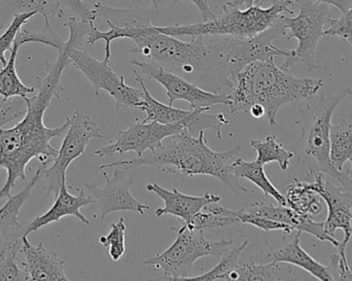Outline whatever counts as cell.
<instances>
[{
  "mask_svg": "<svg viewBox=\"0 0 352 281\" xmlns=\"http://www.w3.org/2000/svg\"><path fill=\"white\" fill-rule=\"evenodd\" d=\"M98 14L106 21L109 30L100 32L92 22L87 44L104 40V60L107 62H110L112 57L113 40L129 38L135 44L129 54L142 55L206 91L220 93L226 88L232 89V82L226 73L215 36L209 40L197 36L190 42H183L176 36L158 32L149 19L141 17L133 9H113L100 3Z\"/></svg>",
  "mask_w": 352,
  "mask_h": 281,
  "instance_id": "6da1fadb",
  "label": "cell"
},
{
  "mask_svg": "<svg viewBox=\"0 0 352 281\" xmlns=\"http://www.w3.org/2000/svg\"><path fill=\"white\" fill-rule=\"evenodd\" d=\"M47 75L36 77V95L25 98L26 112L23 119L10 129H0V167L7 170L5 186L0 188V199L9 197L18 180H26L25 170L32 160L38 159L47 167L56 158L58 149L51 140L65 136L69 118L56 128L45 126V112L53 98L60 97L63 91L61 77L63 69L54 63L46 64Z\"/></svg>",
  "mask_w": 352,
  "mask_h": 281,
  "instance_id": "7a4b0ae2",
  "label": "cell"
},
{
  "mask_svg": "<svg viewBox=\"0 0 352 281\" xmlns=\"http://www.w3.org/2000/svg\"><path fill=\"white\" fill-rule=\"evenodd\" d=\"M170 138L168 145L149 151L146 156L104 164L100 166V169L121 167L129 171L142 166H151L166 173L213 176L221 180L226 192L230 191L241 201L243 193H254L241 184L240 178L232 169V163L240 155L242 145L226 151H213L208 145L205 131H201L195 137L186 130Z\"/></svg>",
  "mask_w": 352,
  "mask_h": 281,
  "instance_id": "3957f363",
  "label": "cell"
},
{
  "mask_svg": "<svg viewBox=\"0 0 352 281\" xmlns=\"http://www.w3.org/2000/svg\"><path fill=\"white\" fill-rule=\"evenodd\" d=\"M230 108L232 114L248 112L253 104L265 108L272 127L277 125L278 112L286 104L311 100L322 88V80L300 79L276 65L274 58L246 65L232 79Z\"/></svg>",
  "mask_w": 352,
  "mask_h": 281,
  "instance_id": "277c9868",
  "label": "cell"
},
{
  "mask_svg": "<svg viewBox=\"0 0 352 281\" xmlns=\"http://www.w3.org/2000/svg\"><path fill=\"white\" fill-rule=\"evenodd\" d=\"M352 95L350 88H344L333 96H321L314 106L300 108V116L294 122L300 128L296 139V151L298 163L304 164L310 173L322 172L337 180L341 186L351 190V170L336 169L329 161V127L333 112L340 103Z\"/></svg>",
  "mask_w": 352,
  "mask_h": 281,
  "instance_id": "5b68a950",
  "label": "cell"
},
{
  "mask_svg": "<svg viewBox=\"0 0 352 281\" xmlns=\"http://www.w3.org/2000/svg\"><path fill=\"white\" fill-rule=\"evenodd\" d=\"M296 0H272L271 7L263 9L261 1L242 11L230 1L222 8L221 13L211 21L192 25H172L157 27L158 32L166 36H230L250 38L269 28L283 13L292 15L289 9Z\"/></svg>",
  "mask_w": 352,
  "mask_h": 281,
  "instance_id": "8992f818",
  "label": "cell"
},
{
  "mask_svg": "<svg viewBox=\"0 0 352 281\" xmlns=\"http://www.w3.org/2000/svg\"><path fill=\"white\" fill-rule=\"evenodd\" d=\"M92 22L78 21L75 17H72L63 24V27L69 32L67 42L69 44L71 64L85 75L96 89V95L100 91H106L112 96L116 103L117 112L129 108L140 110L143 101V91L127 85L124 75L115 73L110 62L98 60L89 53L82 51L84 40L89 34Z\"/></svg>",
  "mask_w": 352,
  "mask_h": 281,
  "instance_id": "52a82bcc",
  "label": "cell"
},
{
  "mask_svg": "<svg viewBox=\"0 0 352 281\" xmlns=\"http://www.w3.org/2000/svg\"><path fill=\"white\" fill-rule=\"evenodd\" d=\"M298 14L294 18L282 16L286 28V38H296L298 47L292 50V56L285 58L281 65L284 71H289L298 63H302L307 71L318 69L316 61V50L319 40L323 36L325 26L331 20L329 5L320 3L316 0H296Z\"/></svg>",
  "mask_w": 352,
  "mask_h": 281,
  "instance_id": "ba28073f",
  "label": "cell"
},
{
  "mask_svg": "<svg viewBox=\"0 0 352 281\" xmlns=\"http://www.w3.org/2000/svg\"><path fill=\"white\" fill-rule=\"evenodd\" d=\"M170 229L176 232L172 245L144 262L147 266L162 269L168 280H182L190 276L193 265L199 258L221 254L234 243L232 239L226 238L219 241H209L203 232L188 229L186 225Z\"/></svg>",
  "mask_w": 352,
  "mask_h": 281,
  "instance_id": "9c48e42d",
  "label": "cell"
},
{
  "mask_svg": "<svg viewBox=\"0 0 352 281\" xmlns=\"http://www.w3.org/2000/svg\"><path fill=\"white\" fill-rule=\"evenodd\" d=\"M282 16L269 28L253 38L215 36L230 81L239 71L250 63L267 61L277 56L284 58L292 56V50H283L274 45L276 40L286 36V28Z\"/></svg>",
  "mask_w": 352,
  "mask_h": 281,
  "instance_id": "30bf717a",
  "label": "cell"
},
{
  "mask_svg": "<svg viewBox=\"0 0 352 281\" xmlns=\"http://www.w3.org/2000/svg\"><path fill=\"white\" fill-rule=\"evenodd\" d=\"M135 81L141 86L143 91V101L140 110L146 112L147 117L142 122H158L164 125L180 124L186 128L191 135L199 134L201 131L211 129L216 133L218 140L222 139V127L230 125V120L224 114H212L208 108H190L189 110L175 108L158 101L148 91L142 75L133 69Z\"/></svg>",
  "mask_w": 352,
  "mask_h": 281,
  "instance_id": "8fae6325",
  "label": "cell"
},
{
  "mask_svg": "<svg viewBox=\"0 0 352 281\" xmlns=\"http://www.w3.org/2000/svg\"><path fill=\"white\" fill-rule=\"evenodd\" d=\"M69 125L63 137L60 149L51 167H44L43 176L48 182L47 194L58 195L63 178H67L69 165L85 154L86 147L92 139L106 138L100 127L87 114L77 108L73 116L69 117Z\"/></svg>",
  "mask_w": 352,
  "mask_h": 281,
  "instance_id": "7c38bea8",
  "label": "cell"
},
{
  "mask_svg": "<svg viewBox=\"0 0 352 281\" xmlns=\"http://www.w3.org/2000/svg\"><path fill=\"white\" fill-rule=\"evenodd\" d=\"M186 131L183 125H164L158 122H140L129 125L126 130H117V135L110 145L100 147L94 151V155L100 159L112 157L119 154L133 151L138 157L143 156L146 151H153L164 145L166 138L180 134Z\"/></svg>",
  "mask_w": 352,
  "mask_h": 281,
  "instance_id": "4fadbf2b",
  "label": "cell"
},
{
  "mask_svg": "<svg viewBox=\"0 0 352 281\" xmlns=\"http://www.w3.org/2000/svg\"><path fill=\"white\" fill-rule=\"evenodd\" d=\"M131 64L141 69L146 77L157 82L166 89L168 106H174L175 102L178 100H184L188 102L189 106L192 110L208 108L212 110L213 106L218 104L228 106L230 104L228 94L206 91L195 84L187 81L184 77L172 71H166L164 67L151 61L141 62V61L133 60Z\"/></svg>",
  "mask_w": 352,
  "mask_h": 281,
  "instance_id": "5bb4252c",
  "label": "cell"
},
{
  "mask_svg": "<svg viewBox=\"0 0 352 281\" xmlns=\"http://www.w3.org/2000/svg\"><path fill=\"white\" fill-rule=\"evenodd\" d=\"M115 168L116 170L113 178H110L106 171L102 172L106 178L104 188H100L96 184H85L86 192L91 195L100 207V219H104L109 215L118 211H133L141 215H145L151 207L140 202L131 194L133 178L127 176V170Z\"/></svg>",
  "mask_w": 352,
  "mask_h": 281,
  "instance_id": "9a60e30c",
  "label": "cell"
},
{
  "mask_svg": "<svg viewBox=\"0 0 352 281\" xmlns=\"http://www.w3.org/2000/svg\"><path fill=\"white\" fill-rule=\"evenodd\" d=\"M311 175L313 176L311 188L322 198L327 206V217L323 221L325 233L335 237V232L341 229L344 237L351 239V190L335 186L322 172H314Z\"/></svg>",
  "mask_w": 352,
  "mask_h": 281,
  "instance_id": "2e32d148",
  "label": "cell"
},
{
  "mask_svg": "<svg viewBox=\"0 0 352 281\" xmlns=\"http://www.w3.org/2000/svg\"><path fill=\"white\" fill-rule=\"evenodd\" d=\"M67 178H63L60 190H59L58 195L55 197L54 204L46 213L36 217L28 225H24L22 237H28L30 234L38 231L41 228L56 223L59 219L67 217V215H73L85 225H91L89 219H86L85 215H82L80 209L82 207L88 206V205H96V200L87 194L85 188H78V192H79L78 196L72 195L67 190Z\"/></svg>",
  "mask_w": 352,
  "mask_h": 281,
  "instance_id": "e0dca14e",
  "label": "cell"
},
{
  "mask_svg": "<svg viewBox=\"0 0 352 281\" xmlns=\"http://www.w3.org/2000/svg\"><path fill=\"white\" fill-rule=\"evenodd\" d=\"M19 252L24 256L22 262L28 280L69 281L65 275V262L56 252H50L43 242L34 245L28 237H22Z\"/></svg>",
  "mask_w": 352,
  "mask_h": 281,
  "instance_id": "ac0fdd59",
  "label": "cell"
},
{
  "mask_svg": "<svg viewBox=\"0 0 352 281\" xmlns=\"http://www.w3.org/2000/svg\"><path fill=\"white\" fill-rule=\"evenodd\" d=\"M242 209L247 211V212L254 213V215L267 217V219H273V221L286 223V225H290L292 229L296 230L300 233L310 234L320 241L329 242L335 247L339 245L340 242L336 239V237H331V236L325 233L323 221L322 223H317L313 219L302 217V215H298L286 205L279 204L278 206H275V205L269 204V203L254 202L246 205Z\"/></svg>",
  "mask_w": 352,
  "mask_h": 281,
  "instance_id": "d6986e66",
  "label": "cell"
},
{
  "mask_svg": "<svg viewBox=\"0 0 352 281\" xmlns=\"http://www.w3.org/2000/svg\"><path fill=\"white\" fill-rule=\"evenodd\" d=\"M148 192L157 195L162 200H164V206L156 210V217L170 215L183 219L185 223L190 221L193 215L204 208V206L211 202H220L221 197L206 193L203 196L195 197L183 194L179 190L174 188L173 191L166 190L158 184H150L146 186Z\"/></svg>",
  "mask_w": 352,
  "mask_h": 281,
  "instance_id": "ffe728a7",
  "label": "cell"
},
{
  "mask_svg": "<svg viewBox=\"0 0 352 281\" xmlns=\"http://www.w3.org/2000/svg\"><path fill=\"white\" fill-rule=\"evenodd\" d=\"M296 276L292 265L286 262H263L259 254L251 256L240 262L226 275V280H296Z\"/></svg>",
  "mask_w": 352,
  "mask_h": 281,
  "instance_id": "44dd1931",
  "label": "cell"
},
{
  "mask_svg": "<svg viewBox=\"0 0 352 281\" xmlns=\"http://www.w3.org/2000/svg\"><path fill=\"white\" fill-rule=\"evenodd\" d=\"M41 14L45 19L65 17L60 0H0V32L7 29L16 16Z\"/></svg>",
  "mask_w": 352,
  "mask_h": 281,
  "instance_id": "7402d4cb",
  "label": "cell"
},
{
  "mask_svg": "<svg viewBox=\"0 0 352 281\" xmlns=\"http://www.w3.org/2000/svg\"><path fill=\"white\" fill-rule=\"evenodd\" d=\"M267 262H280L300 267L302 270L321 281H333L329 267L320 264L313 258L300 245V232L298 231L294 239L287 245L276 252L267 254Z\"/></svg>",
  "mask_w": 352,
  "mask_h": 281,
  "instance_id": "603a6c76",
  "label": "cell"
},
{
  "mask_svg": "<svg viewBox=\"0 0 352 281\" xmlns=\"http://www.w3.org/2000/svg\"><path fill=\"white\" fill-rule=\"evenodd\" d=\"M286 206L308 219L318 217L324 210V201L311 188L310 182L292 180L286 190Z\"/></svg>",
  "mask_w": 352,
  "mask_h": 281,
  "instance_id": "cb8c5ba5",
  "label": "cell"
},
{
  "mask_svg": "<svg viewBox=\"0 0 352 281\" xmlns=\"http://www.w3.org/2000/svg\"><path fill=\"white\" fill-rule=\"evenodd\" d=\"M236 223H240V221L236 217V211L221 206L218 202H211L193 215L185 225L195 231L205 232L230 227Z\"/></svg>",
  "mask_w": 352,
  "mask_h": 281,
  "instance_id": "d4e9b609",
  "label": "cell"
},
{
  "mask_svg": "<svg viewBox=\"0 0 352 281\" xmlns=\"http://www.w3.org/2000/svg\"><path fill=\"white\" fill-rule=\"evenodd\" d=\"M351 122L342 121L329 127V161L333 168L342 171L346 162L352 161Z\"/></svg>",
  "mask_w": 352,
  "mask_h": 281,
  "instance_id": "484cf974",
  "label": "cell"
},
{
  "mask_svg": "<svg viewBox=\"0 0 352 281\" xmlns=\"http://www.w3.org/2000/svg\"><path fill=\"white\" fill-rule=\"evenodd\" d=\"M234 174L239 178H245L254 184L265 196H271L277 201L278 204L286 205L285 197L272 184L265 174L263 164L257 161L248 162L241 158H236L232 163Z\"/></svg>",
  "mask_w": 352,
  "mask_h": 281,
  "instance_id": "4316f807",
  "label": "cell"
},
{
  "mask_svg": "<svg viewBox=\"0 0 352 281\" xmlns=\"http://www.w3.org/2000/svg\"><path fill=\"white\" fill-rule=\"evenodd\" d=\"M20 49L12 47L11 55L8 59L7 64L0 71V96L3 100H9L11 98L19 97L25 99L30 94L36 92V88L28 87L18 75L16 62H17L18 52Z\"/></svg>",
  "mask_w": 352,
  "mask_h": 281,
  "instance_id": "83f0119b",
  "label": "cell"
},
{
  "mask_svg": "<svg viewBox=\"0 0 352 281\" xmlns=\"http://www.w3.org/2000/svg\"><path fill=\"white\" fill-rule=\"evenodd\" d=\"M251 147L253 151H256V161L258 163L265 164L277 162L279 164L280 169L286 171L289 167L290 160L294 157V151L284 149L281 143H278L277 139L273 135L267 136L265 140H251Z\"/></svg>",
  "mask_w": 352,
  "mask_h": 281,
  "instance_id": "f1b7e54d",
  "label": "cell"
},
{
  "mask_svg": "<svg viewBox=\"0 0 352 281\" xmlns=\"http://www.w3.org/2000/svg\"><path fill=\"white\" fill-rule=\"evenodd\" d=\"M250 243V240H245L244 242L236 246V247L228 249V247L222 252V258L220 262L211 270L206 272L205 274L199 276H188L183 278L182 280H197V281H212L226 280V275L239 264L240 256L245 248Z\"/></svg>",
  "mask_w": 352,
  "mask_h": 281,
  "instance_id": "f546056e",
  "label": "cell"
},
{
  "mask_svg": "<svg viewBox=\"0 0 352 281\" xmlns=\"http://www.w3.org/2000/svg\"><path fill=\"white\" fill-rule=\"evenodd\" d=\"M28 44L45 45V46L51 47L59 52L65 48V42L60 36L54 32L51 25L50 19H45V27L42 32H30V30L23 29L22 27L18 32L13 46L20 49L24 45Z\"/></svg>",
  "mask_w": 352,
  "mask_h": 281,
  "instance_id": "4dcf8cb0",
  "label": "cell"
},
{
  "mask_svg": "<svg viewBox=\"0 0 352 281\" xmlns=\"http://www.w3.org/2000/svg\"><path fill=\"white\" fill-rule=\"evenodd\" d=\"M125 225L124 217H120L117 223L111 225L108 235L102 236L100 242L104 247L109 248V254L115 262L120 260L125 252Z\"/></svg>",
  "mask_w": 352,
  "mask_h": 281,
  "instance_id": "1f68e13d",
  "label": "cell"
},
{
  "mask_svg": "<svg viewBox=\"0 0 352 281\" xmlns=\"http://www.w3.org/2000/svg\"><path fill=\"white\" fill-rule=\"evenodd\" d=\"M21 243L11 246L0 258V280H28L25 271L20 270L17 262V254Z\"/></svg>",
  "mask_w": 352,
  "mask_h": 281,
  "instance_id": "d6a6232c",
  "label": "cell"
},
{
  "mask_svg": "<svg viewBox=\"0 0 352 281\" xmlns=\"http://www.w3.org/2000/svg\"><path fill=\"white\" fill-rule=\"evenodd\" d=\"M349 242L350 239L344 237L343 241L340 242L337 246V254L331 256V265L327 266L333 280H352L351 270L346 256V249Z\"/></svg>",
  "mask_w": 352,
  "mask_h": 281,
  "instance_id": "836d02e7",
  "label": "cell"
},
{
  "mask_svg": "<svg viewBox=\"0 0 352 281\" xmlns=\"http://www.w3.org/2000/svg\"><path fill=\"white\" fill-rule=\"evenodd\" d=\"M34 16H36V14H24V15L16 16L13 21H12V23L10 24L9 27L0 36V62H1L3 66L7 64L8 59L7 57H6V53H7L8 51H11L18 32H19L22 26L28 23Z\"/></svg>",
  "mask_w": 352,
  "mask_h": 281,
  "instance_id": "e575fe53",
  "label": "cell"
},
{
  "mask_svg": "<svg viewBox=\"0 0 352 281\" xmlns=\"http://www.w3.org/2000/svg\"><path fill=\"white\" fill-rule=\"evenodd\" d=\"M236 217H238L240 223H249L254 225L258 229L265 232L270 231H282L285 234H290L294 229L286 223H280V221H273L267 217H261V215H254V213L247 212L243 210L236 211Z\"/></svg>",
  "mask_w": 352,
  "mask_h": 281,
  "instance_id": "d590c367",
  "label": "cell"
},
{
  "mask_svg": "<svg viewBox=\"0 0 352 281\" xmlns=\"http://www.w3.org/2000/svg\"><path fill=\"white\" fill-rule=\"evenodd\" d=\"M26 102L22 98L15 97L0 102V129L9 123L18 120L25 114Z\"/></svg>",
  "mask_w": 352,
  "mask_h": 281,
  "instance_id": "8d00e7d4",
  "label": "cell"
},
{
  "mask_svg": "<svg viewBox=\"0 0 352 281\" xmlns=\"http://www.w3.org/2000/svg\"><path fill=\"white\" fill-rule=\"evenodd\" d=\"M327 26L329 28L323 32V36H338L343 42L351 45L352 9L342 13L339 19L331 18Z\"/></svg>",
  "mask_w": 352,
  "mask_h": 281,
  "instance_id": "74e56055",
  "label": "cell"
},
{
  "mask_svg": "<svg viewBox=\"0 0 352 281\" xmlns=\"http://www.w3.org/2000/svg\"><path fill=\"white\" fill-rule=\"evenodd\" d=\"M61 5L69 8L76 15L79 16L81 20L88 22H96V10L90 9L89 5L84 3V0H60Z\"/></svg>",
  "mask_w": 352,
  "mask_h": 281,
  "instance_id": "f35d334b",
  "label": "cell"
},
{
  "mask_svg": "<svg viewBox=\"0 0 352 281\" xmlns=\"http://www.w3.org/2000/svg\"><path fill=\"white\" fill-rule=\"evenodd\" d=\"M181 1H185V0H175V3H181ZM186 1H190V3L197 5V9L201 12L204 22L211 21L216 17L215 13L212 11L207 0H186Z\"/></svg>",
  "mask_w": 352,
  "mask_h": 281,
  "instance_id": "ab89813d",
  "label": "cell"
},
{
  "mask_svg": "<svg viewBox=\"0 0 352 281\" xmlns=\"http://www.w3.org/2000/svg\"><path fill=\"white\" fill-rule=\"evenodd\" d=\"M318 3L325 5H333L339 9L342 13L349 11L352 9V0H316Z\"/></svg>",
  "mask_w": 352,
  "mask_h": 281,
  "instance_id": "60d3db41",
  "label": "cell"
},
{
  "mask_svg": "<svg viewBox=\"0 0 352 281\" xmlns=\"http://www.w3.org/2000/svg\"><path fill=\"white\" fill-rule=\"evenodd\" d=\"M248 112L255 119H261L265 117V108L259 106V104H253Z\"/></svg>",
  "mask_w": 352,
  "mask_h": 281,
  "instance_id": "b9f144b4",
  "label": "cell"
},
{
  "mask_svg": "<svg viewBox=\"0 0 352 281\" xmlns=\"http://www.w3.org/2000/svg\"><path fill=\"white\" fill-rule=\"evenodd\" d=\"M255 1H258V0H232V1H230V3H232V5H236V7L238 8H250L252 7L253 5H254Z\"/></svg>",
  "mask_w": 352,
  "mask_h": 281,
  "instance_id": "7bdbcfd3",
  "label": "cell"
},
{
  "mask_svg": "<svg viewBox=\"0 0 352 281\" xmlns=\"http://www.w3.org/2000/svg\"><path fill=\"white\" fill-rule=\"evenodd\" d=\"M152 3H153L154 9L158 10L160 3H162V0H152Z\"/></svg>",
  "mask_w": 352,
  "mask_h": 281,
  "instance_id": "ee69618b",
  "label": "cell"
},
{
  "mask_svg": "<svg viewBox=\"0 0 352 281\" xmlns=\"http://www.w3.org/2000/svg\"><path fill=\"white\" fill-rule=\"evenodd\" d=\"M7 250H6V252H7ZM6 252H1V250H0V258H3V254H5Z\"/></svg>",
  "mask_w": 352,
  "mask_h": 281,
  "instance_id": "f6af8a7d",
  "label": "cell"
},
{
  "mask_svg": "<svg viewBox=\"0 0 352 281\" xmlns=\"http://www.w3.org/2000/svg\"><path fill=\"white\" fill-rule=\"evenodd\" d=\"M151 1H152V0H151Z\"/></svg>",
  "mask_w": 352,
  "mask_h": 281,
  "instance_id": "bcb514c9",
  "label": "cell"
}]
</instances>
